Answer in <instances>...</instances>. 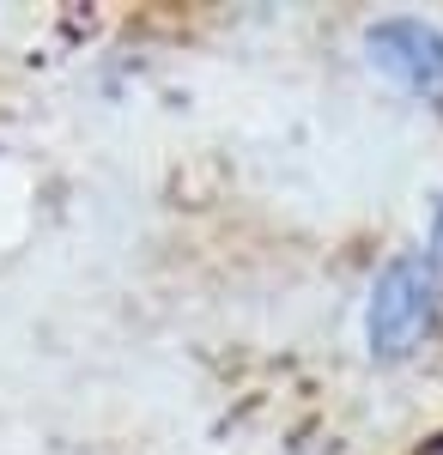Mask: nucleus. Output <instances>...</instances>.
<instances>
[{
  "label": "nucleus",
  "mask_w": 443,
  "mask_h": 455,
  "mask_svg": "<svg viewBox=\"0 0 443 455\" xmlns=\"http://www.w3.org/2000/svg\"><path fill=\"white\" fill-rule=\"evenodd\" d=\"M365 55L376 61V73H389L419 104L443 109V31L419 25V19H383L365 36Z\"/></svg>",
  "instance_id": "2"
},
{
  "label": "nucleus",
  "mask_w": 443,
  "mask_h": 455,
  "mask_svg": "<svg viewBox=\"0 0 443 455\" xmlns=\"http://www.w3.org/2000/svg\"><path fill=\"white\" fill-rule=\"evenodd\" d=\"M438 455H443V443H438Z\"/></svg>",
  "instance_id": "4"
},
{
  "label": "nucleus",
  "mask_w": 443,
  "mask_h": 455,
  "mask_svg": "<svg viewBox=\"0 0 443 455\" xmlns=\"http://www.w3.org/2000/svg\"><path fill=\"white\" fill-rule=\"evenodd\" d=\"M438 322V280L425 261H389L371 285V304H365V334H371L376 358H407L425 347Z\"/></svg>",
  "instance_id": "1"
},
{
  "label": "nucleus",
  "mask_w": 443,
  "mask_h": 455,
  "mask_svg": "<svg viewBox=\"0 0 443 455\" xmlns=\"http://www.w3.org/2000/svg\"><path fill=\"white\" fill-rule=\"evenodd\" d=\"M431 255L443 261V201H438V225H431Z\"/></svg>",
  "instance_id": "3"
}]
</instances>
